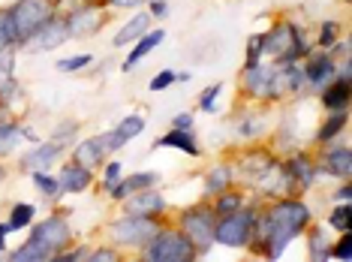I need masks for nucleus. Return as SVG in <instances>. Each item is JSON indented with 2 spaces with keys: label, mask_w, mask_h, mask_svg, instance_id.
Wrapping results in <instances>:
<instances>
[{
  "label": "nucleus",
  "mask_w": 352,
  "mask_h": 262,
  "mask_svg": "<svg viewBox=\"0 0 352 262\" xmlns=\"http://www.w3.org/2000/svg\"><path fill=\"white\" fill-rule=\"evenodd\" d=\"M310 223V208L298 199H283L271 208L259 223V241L265 248V256L280 259L283 250L292 244V238Z\"/></svg>",
  "instance_id": "nucleus-1"
},
{
  "label": "nucleus",
  "mask_w": 352,
  "mask_h": 262,
  "mask_svg": "<svg viewBox=\"0 0 352 262\" xmlns=\"http://www.w3.org/2000/svg\"><path fill=\"white\" fill-rule=\"evenodd\" d=\"M52 12H54L52 0H19L10 12H3V30H6L10 45L28 43V39L52 19Z\"/></svg>",
  "instance_id": "nucleus-2"
},
{
  "label": "nucleus",
  "mask_w": 352,
  "mask_h": 262,
  "mask_svg": "<svg viewBox=\"0 0 352 262\" xmlns=\"http://www.w3.org/2000/svg\"><path fill=\"white\" fill-rule=\"evenodd\" d=\"M196 256V248L187 241L184 232H157L145 244L148 262H187Z\"/></svg>",
  "instance_id": "nucleus-3"
},
{
  "label": "nucleus",
  "mask_w": 352,
  "mask_h": 262,
  "mask_svg": "<svg viewBox=\"0 0 352 262\" xmlns=\"http://www.w3.org/2000/svg\"><path fill=\"white\" fill-rule=\"evenodd\" d=\"M253 214L250 211H232L220 223H214V241L217 244H226V248H244L253 235Z\"/></svg>",
  "instance_id": "nucleus-4"
},
{
  "label": "nucleus",
  "mask_w": 352,
  "mask_h": 262,
  "mask_svg": "<svg viewBox=\"0 0 352 262\" xmlns=\"http://www.w3.org/2000/svg\"><path fill=\"white\" fill-rule=\"evenodd\" d=\"M111 238H115L118 244H130V248H145V244L160 232V226H157V220H151V217H139V214H126L124 220H118L115 226L109 229Z\"/></svg>",
  "instance_id": "nucleus-5"
},
{
  "label": "nucleus",
  "mask_w": 352,
  "mask_h": 262,
  "mask_svg": "<svg viewBox=\"0 0 352 262\" xmlns=\"http://www.w3.org/2000/svg\"><path fill=\"white\" fill-rule=\"evenodd\" d=\"M181 232L196 250H208L214 244V211L211 208H190L181 217Z\"/></svg>",
  "instance_id": "nucleus-6"
},
{
  "label": "nucleus",
  "mask_w": 352,
  "mask_h": 262,
  "mask_svg": "<svg viewBox=\"0 0 352 262\" xmlns=\"http://www.w3.org/2000/svg\"><path fill=\"white\" fill-rule=\"evenodd\" d=\"M265 52L280 58V63H295V58H301L307 49H304L298 30H295L292 25H277L265 36Z\"/></svg>",
  "instance_id": "nucleus-7"
},
{
  "label": "nucleus",
  "mask_w": 352,
  "mask_h": 262,
  "mask_svg": "<svg viewBox=\"0 0 352 262\" xmlns=\"http://www.w3.org/2000/svg\"><path fill=\"white\" fill-rule=\"evenodd\" d=\"M34 241H39L43 248H49L52 253L54 250H63L69 244V223L63 217H58V214H52V217H45L43 223H39L34 229Z\"/></svg>",
  "instance_id": "nucleus-8"
},
{
  "label": "nucleus",
  "mask_w": 352,
  "mask_h": 262,
  "mask_svg": "<svg viewBox=\"0 0 352 262\" xmlns=\"http://www.w3.org/2000/svg\"><path fill=\"white\" fill-rule=\"evenodd\" d=\"M63 39H69L67 21H60V19H54V15H52V19L28 39V45H30V49H39V52H49V49H58Z\"/></svg>",
  "instance_id": "nucleus-9"
},
{
  "label": "nucleus",
  "mask_w": 352,
  "mask_h": 262,
  "mask_svg": "<svg viewBox=\"0 0 352 262\" xmlns=\"http://www.w3.org/2000/svg\"><path fill=\"white\" fill-rule=\"evenodd\" d=\"M126 214H139V217H151V214H160L166 211V199L157 193L154 187H145V190H135L133 196H126Z\"/></svg>",
  "instance_id": "nucleus-10"
},
{
  "label": "nucleus",
  "mask_w": 352,
  "mask_h": 262,
  "mask_svg": "<svg viewBox=\"0 0 352 262\" xmlns=\"http://www.w3.org/2000/svg\"><path fill=\"white\" fill-rule=\"evenodd\" d=\"M247 91L253 97H271V94H277V69L262 67V63L247 67Z\"/></svg>",
  "instance_id": "nucleus-11"
},
{
  "label": "nucleus",
  "mask_w": 352,
  "mask_h": 262,
  "mask_svg": "<svg viewBox=\"0 0 352 262\" xmlns=\"http://www.w3.org/2000/svg\"><path fill=\"white\" fill-rule=\"evenodd\" d=\"M145 130V118L142 115H126L121 124L115 127L111 133H106V145H109V151H118V148H124L130 139H135L139 133Z\"/></svg>",
  "instance_id": "nucleus-12"
},
{
  "label": "nucleus",
  "mask_w": 352,
  "mask_h": 262,
  "mask_svg": "<svg viewBox=\"0 0 352 262\" xmlns=\"http://www.w3.org/2000/svg\"><path fill=\"white\" fill-rule=\"evenodd\" d=\"M109 154V145H106V136H94L82 142V145L76 148V163L85 166V169H94V166L102 163V157Z\"/></svg>",
  "instance_id": "nucleus-13"
},
{
  "label": "nucleus",
  "mask_w": 352,
  "mask_h": 262,
  "mask_svg": "<svg viewBox=\"0 0 352 262\" xmlns=\"http://www.w3.org/2000/svg\"><path fill=\"white\" fill-rule=\"evenodd\" d=\"M58 184H60L63 193H82V190L91 187V169H85V166H78V163L63 166Z\"/></svg>",
  "instance_id": "nucleus-14"
},
{
  "label": "nucleus",
  "mask_w": 352,
  "mask_h": 262,
  "mask_svg": "<svg viewBox=\"0 0 352 262\" xmlns=\"http://www.w3.org/2000/svg\"><path fill=\"white\" fill-rule=\"evenodd\" d=\"M157 148H175V151H181V154H187V157H199V145H196L193 133L181 130V127H175L172 133L160 136L157 139Z\"/></svg>",
  "instance_id": "nucleus-15"
},
{
  "label": "nucleus",
  "mask_w": 352,
  "mask_h": 262,
  "mask_svg": "<svg viewBox=\"0 0 352 262\" xmlns=\"http://www.w3.org/2000/svg\"><path fill=\"white\" fill-rule=\"evenodd\" d=\"M163 39H166L163 30H151V34H142L139 39H135V43H133V52H130V58L124 61V69H126V73H130V69L135 67V63H139L142 58H145V54L154 52L157 45L163 43Z\"/></svg>",
  "instance_id": "nucleus-16"
},
{
  "label": "nucleus",
  "mask_w": 352,
  "mask_h": 262,
  "mask_svg": "<svg viewBox=\"0 0 352 262\" xmlns=\"http://www.w3.org/2000/svg\"><path fill=\"white\" fill-rule=\"evenodd\" d=\"M331 78H334V61L331 58H314V61H307V67H304V82H310V85H316V87H325Z\"/></svg>",
  "instance_id": "nucleus-17"
},
{
  "label": "nucleus",
  "mask_w": 352,
  "mask_h": 262,
  "mask_svg": "<svg viewBox=\"0 0 352 262\" xmlns=\"http://www.w3.org/2000/svg\"><path fill=\"white\" fill-rule=\"evenodd\" d=\"M160 181V175L157 172H135L133 178H126V181H121L115 190H111V196L115 199H126V196H133L135 190H145V187H154Z\"/></svg>",
  "instance_id": "nucleus-18"
},
{
  "label": "nucleus",
  "mask_w": 352,
  "mask_h": 262,
  "mask_svg": "<svg viewBox=\"0 0 352 262\" xmlns=\"http://www.w3.org/2000/svg\"><path fill=\"white\" fill-rule=\"evenodd\" d=\"M100 25H102V15L82 10V12H73V15H69L67 30H69V36H87V34H94V30H97Z\"/></svg>",
  "instance_id": "nucleus-19"
},
{
  "label": "nucleus",
  "mask_w": 352,
  "mask_h": 262,
  "mask_svg": "<svg viewBox=\"0 0 352 262\" xmlns=\"http://www.w3.org/2000/svg\"><path fill=\"white\" fill-rule=\"evenodd\" d=\"M322 102H325V109H331V112H346V106H349V78H346V73H343L340 82H334L331 87H328Z\"/></svg>",
  "instance_id": "nucleus-20"
},
{
  "label": "nucleus",
  "mask_w": 352,
  "mask_h": 262,
  "mask_svg": "<svg viewBox=\"0 0 352 262\" xmlns=\"http://www.w3.org/2000/svg\"><path fill=\"white\" fill-rule=\"evenodd\" d=\"M142 34H148V12H139V15H133L126 25L118 30V36H115V45H130L135 43Z\"/></svg>",
  "instance_id": "nucleus-21"
},
{
  "label": "nucleus",
  "mask_w": 352,
  "mask_h": 262,
  "mask_svg": "<svg viewBox=\"0 0 352 262\" xmlns=\"http://www.w3.org/2000/svg\"><path fill=\"white\" fill-rule=\"evenodd\" d=\"M283 172L289 175V178L298 181L301 187H310V184H314V166H310V160H307V157H301V154H295L292 160L283 166Z\"/></svg>",
  "instance_id": "nucleus-22"
},
{
  "label": "nucleus",
  "mask_w": 352,
  "mask_h": 262,
  "mask_svg": "<svg viewBox=\"0 0 352 262\" xmlns=\"http://www.w3.org/2000/svg\"><path fill=\"white\" fill-rule=\"evenodd\" d=\"M60 154V145H58V142H45V145H39L36 151H30V154H28V160H25V166H28V169H45V166H49V163H54V157H58Z\"/></svg>",
  "instance_id": "nucleus-23"
},
{
  "label": "nucleus",
  "mask_w": 352,
  "mask_h": 262,
  "mask_svg": "<svg viewBox=\"0 0 352 262\" xmlns=\"http://www.w3.org/2000/svg\"><path fill=\"white\" fill-rule=\"evenodd\" d=\"M325 169L331 175H340V178H349L352 175V157L346 148H334L325 154Z\"/></svg>",
  "instance_id": "nucleus-24"
},
{
  "label": "nucleus",
  "mask_w": 352,
  "mask_h": 262,
  "mask_svg": "<svg viewBox=\"0 0 352 262\" xmlns=\"http://www.w3.org/2000/svg\"><path fill=\"white\" fill-rule=\"evenodd\" d=\"M10 259H15V262H43V259H52V250L43 248L39 241H34V238H30L28 244H21V248H15V250L10 253Z\"/></svg>",
  "instance_id": "nucleus-25"
},
{
  "label": "nucleus",
  "mask_w": 352,
  "mask_h": 262,
  "mask_svg": "<svg viewBox=\"0 0 352 262\" xmlns=\"http://www.w3.org/2000/svg\"><path fill=\"white\" fill-rule=\"evenodd\" d=\"M328 226H331L334 232H349L352 229V205L349 202L334 205L331 214H328Z\"/></svg>",
  "instance_id": "nucleus-26"
},
{
  "label": "nucleus",
  "mask_w": 352,
  "mask_h": 262,
  "mask_svg": "<svg viewBox=\"0 0 352 262\" xmlns=\"http://www.w3.org/2000/svg\"><path fill=\"white\" fill-rule=\"evenodd\" d=\"M21 127H15V124H0V157H6V154H12L15 145L21 142Z\"/></svg>",
  "instance_id": "nucleus-27"
},
{
  "label": "nucleus",
  "mask_w": 352,
  "mask_h": 262,
  "mask_svg": "<svg viewBox=\"0 0 352 262\" xmlns=\"http://www.w3.org/2000/svg\"><path fill=\"white\" fill-rule=\"evenodd\" d=\"M232 181V169L229 166H217V169L208 172V181H205V190L208 193H223Z\"/></svg>",
  "instance_id": "nucleus-28"
},
{
  "label": "nucleus",
  "mask_w": 352,
  "mask_h": 262,
  "mask_svg": "<svg viewBox=\"0 0 352 262\" xmlns=\"http://www.w3.org/2000/svg\"><path fill=\"white\" fill-rule=\"evenodd\" d=\"M307 232H310V256L314 259H331V253H328L331 244H325V229L314 226V229H307Z\"/></svg>",
  "instance_id": "nucleus-29"
},
{
  "label": "nucleus",
  "mask_w": 352,
  "mask_h": 262,
  "mask_svg": "<svg viewBox=\"0 0 352 262\" xmlns=\"http://www.w3.org/2000/svg\"><path fill=\"white\" fill-rule=\"evenodd\" d=\"M30 223H34V205L19 202L12 208V214H10V229H25Z\"/></svg>",
  "instance_id": "nucleus-30"
},
{
  "label": "nucleus",
  "mask_w": 352,
  "mask_h": 262,
  "mask_svg": "<svg viewBox=\"0 0 352 262\" xmlns=\"http://www.w3.org/2000/svg\"><path fill=\"white\" fill-rule=\"evenodd\" d=\"M34 187L39 190V193H45V196H58V193H60L58 178H52V175H49V172H43V169H36V172H34Z\"/></svg>",
  "instance_id": "nucleus-31"
},
{
  "label": "nucleus",
  "mask_w": 352,
  "mask_h": 262,
  "mask_svg": "<svg viewBox=\"0 0 352 262\" xmlns=\"http://www.w3.org/2000/svg\"><path fill=\"white\" fill-rule=\"evenodd\" d=\"M346 127V112H334V118L328 124H322V130H319V142H328V139H334L338 133Z\"/></svg>",
  "instance_id": "nucleus-32"
},
{
  "label": "nucleus",
  "mask_w": 352,
  "mask_h": 262,
  "mask_svg": "<svg viewBox=\"0 0 352 262\" xmlns=\"http://www.w3.org/2000/svg\"><path fill=\"white\" fill-rule=\"evenodd\" d=\"M328 253H331L334 259H340V262H349L352 259V235L340 232V241L334 244V248H328Z\"/></svg>",
  "instance_id": "nucleus-33"
},
{
  "label": "nucleus",
  "mask_w": 352,
  "mask_h": 262,
  "mask_svg": "<svg viewBox=\"0 0 352 262\" xmlns=\"http://www.w3.org/2000/svg\"><path fill=\"white\" fill-rule=\"evenodd\" d=\"M91 61H94V54H73L67 61H58V69L60 73H76V69H85Z\"/></svg>",
  "instance_id": "nucleus-34"
},
{
  "label": "nucleus",
  "mask_w": 352,
  "mask_h": 262,
  "mask_svg": "<svg viewBox=\"0 0 352 262\" xmlns=\"http://www.w3.org/2000/svg\"><path fill=\"white\" fill-rule=\"evenodd\" d=\"M220 94H223V85H211L202 97H199V109H202V112H217V106H214V102H217Z\"/></svg>",
  "instance_id": "nucleus-35"
},
{
  "label": "nucleus",
  "mask_w": 352,
  "mask_h": 262,
  "mask_svg": "<svg viewBox=\"0 0 352 262\" xmlns=\"http://www.w3.org/2000/svg\"><path fill=\"white\" fill-rule=\"evenodd\" d=\"M175 82H178V73H172V69H163V73H157L154 78H151V91L160 94V91H166V87H172Z\"/></svg>",
  "instance_id": "nucleus-36"
},
{
  "label": "nucleus",
  "mask_w": 352,
  "mask_h": 262,
  "mask_svg": "<svg viewBox=\"0 0 352 262\" xmlns=\"http://www.w3.org/2000/svg\"><path fill=\"white\" fill-rule=\"evenodd\" d=\"M241 196L238 193H220V199H217V205H214V208H217L220 214H232V211H238L241 208Z\"/></svg>",
  "instance_id": "nucleus-37"
},
{
  "label": "nucleus",
  "mask_w": 352,
  "mask_h": 262,
  "mask_svg": "<svg viewBox=\"0 0 352 262\" xmlns=\"http://www.w3.org/2000/svg\"><path fill=\"white\" fill-rule=\"evenodd\" d=\"M262 52H265V36H250V45H247V67H256Z\"/></svg>",
  "instance_id": "nucleus-38"
},
{
  "label": "nucleus",
  "mask_w": 352,
  "mask_h": 262,
  "mask_svg": "<svg viewBox=\"0 0 352 262\" xmlns=\"http://www.w3.org/2000/svg\"><path fill=\"white\" fill-rule=\"evenodd\" d=\"M338 39H340V25H338V21H325V25H322V36H319V45H325V49H328V45H334Z\"/></svg>",
  "instance_id": "nucleus-39"
},
{
  "label": "nucleus",
  "mask_w": 352,
  "mask_h": 262,
  "mask_svg": "<svg viewBox=\"0 0 352 262\" xmlns=\"http://www.w3.org/2000/svg\"><path fill=\"white\" fill-rule=\"evenodd\" d=\"M118 184H121V163H109L106 166V190H109V193H111V190H115Z\"/></svg>",
  "instance_id": "nucleus-40"
},
{
  "label": "nucleus",
  "mask_w": 352,
  "mask_h": 262,
  "mask_svg": "<svg viewBox=\"0 0 352 262\" xmlns=\"http://www.w3.org/2000/svg\"><path fill=\"white\" fill-rule=\"evenodd\" d=\"M87 259H91V262H115L118 256H115V250L102 248V250H91V253H87Z\"/></svg>",
  "instance_id": "nucleus-41"
},
{
  "label": "nucleus",
  "mask_w": 352,
  "mask_h": 262,
  "mask_svg": "<svg viewBox=\"0 0 352 262\" xmlns=\"http://www.w3.org/2000/svg\"><path fill=\"white\" fill-rule=\"evenodd\" d=\"M151 10H154L157 19H166V15H169V3H166V0H154V6H151Z\"/></svg>",
  "instance_id": "nucleus-42"
},
{
  "label": "nucleus",
  "mask_w": 352,
  "mask_h": 262,
  "mask_svg": "<svg viewBox=\"0 0 352 262\" xmlns=\"http://www.w3.org/2000/svg\"><path fill=\"white\" fill-rule=\"evenodd\" d=\"M175 127H181V130H190V127H193V115H187V112L178 115V118H175Z\"/></svg>",
  "instance_id": "nucleus-43"
},
{
  "label": "nucleus",
  "mask_w": 352,
  "mask_h": 262,
  "mask_svg": "<svg viewBox=\"0 0 352 262\" xmlns=\"http://www.w3.org/2000/svg\"><path fill=\"white\" fill-rule=\"evenodd\" d=\"M241 130H244V136H259L262 124H259V121H247V124L241 127Z\"/></svg>",
  "instance_id": "nucleus-44"
},
{
  "label": "nucleus",
  "mask_w": 352,
  "mask_h": 262,
  "mask_svg": "<svg viewBox=\"0 0 352 262\" xmlns=\"http://www.w3.org/2000/svg\"><path fill=\"white\" fill-rule=\"evenodd\" d=\"M338 199H340V202H349V199H352V187H349V184L338 190Z\"/></svg>",
  "instance_id": "nucleus-45"
},
{
  "label": "nucleus",
  "mask_w": 352,
  "mask_h": 262,
  "mask_svg": "<svg viewBox=\"0 0 352 262\" xmlns=\"http://www.w3.org/2000/svg\"><path fill=\"white\" fill-rule=\"evenodd\" d=\"M6 232H12V229H10V223H0V250L6 248Z\"/></svg>",
  "instance_id": "nucleus-46"
},
{
  "label": "nucleus",
  "mask_w": 352,
  "mask_h": 262,
  "mask_svg": "<svg viewBox=\"0 0 352 262\" xmlns=\"http://www.w3.org/2000/svg\"><path fill=\"white\" fill-rule=\"evenodd\" d=\"M10 45V39H6V30H3V15H0V52Z\"/></svg>",
  "instance_id": "nucleus-47"
},
{
  "label": "nucleus",
  "mask_w": 352,
  "mask_h": 262,
  "mask_svg": "<svg viewBox=\"0 0 352 262\" xmlns=\"http://www.w3.org/2000/svg\"><path fill=\"white\" fill-rule=\"evenodd\" d=\"M111 6H139L142 0H109Z\"/></svg>",
  "instance_id": "nucleus-48"
},
{
  "label": "nucleus",
  "mask_w": 352,
  "mask_h": 262,
  "mask_svg": "<svg viewBox=\"0 0 352 262\" xmlns=\"http://www.w3.org/2000/svg\"><path fill=\"white\" fill-rule=\"evenodd\" d=\"M3 178H6V169H3V166H0V184H3Z\"/></svg>",
  "instance_id": "nucleus-49"
}]
</instances>
